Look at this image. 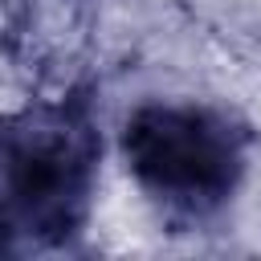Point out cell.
Masks as SVG:
<instances>
[{
    "mask_svg": "<svg viewBox=\"0 0 261 261\" xmlns=\"http://www.w3.org/2000/svg\"><path fill=\"white\" fill-rule=\"evenodd\" d=\"M94 135L82 114L41 110L0 135V237H65L90 196Z\"/></svg>",
    "mask_w": 261,
    "mask_h": 261,
    "instance_id": "2",
    "label": "cell"
},
{
    "mask_svg": "<svg viewBox=\"0 0 261 261\" xmlns=\"http://www.w3.org/2000/svg\"><path fill=\"white\" fill-rule=\"evenodd\" d=\"M122 155L139 188L184 220L216 216L245 171V135L200 102L139 106L122 126Z\"/></svg>",
    "mask_w": 261,
    "mask_h": 261,
    "instance_id": "1",
    "label": "cell"
}]
</instances>
